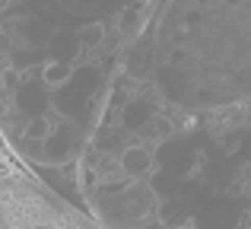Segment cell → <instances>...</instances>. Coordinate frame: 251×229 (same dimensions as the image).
I'll return each instance as SVG.
<instances>
[{"label": "cell", "mask_w": 251, "mask_h": 229, "mask_svg": "<svg viewBox=\"0 0 251 229\" xmlns=\"http://www.w3.org/2000/svg\"><path fill=\"white\" fill-rule=\"evenodd\" d=\"M0 143L102 229H251V0H0Z\"/></svg>", "instance_id": "1"}]
</instances>
